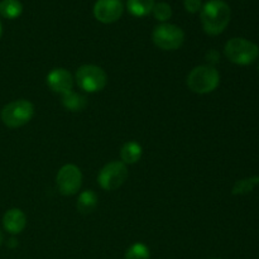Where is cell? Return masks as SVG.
I'll use <instances>...</instances> for the list:
<instances>
[{"mask_svg": "<svg viewBox=\"0 0 259 259\" xmlns=\"http://www.w3.org/2000/svg\"><path fill=\"white\" fill-rule=\"evenodd\" d=\"M232 17V10L224 0H209L200 12L202 28L210 35H218L227 29Z\"/></svg>", "mask_w": 259, "mask_h": 259, "instance_id": "6da1fadb", "label": "cell"}, {"mask_svg": "<svg viewBox=\"0 0 259 259\" xmlns=\"http://www.w3.org/2000/svg\"><path fill=\"white\" fill-rule=\"evenodd\" d=\"M186 82L192 93L209 94L219 86L220 75L214 66L201 65L189 73Z\"/></svg>", "mask_w": 259, "mask_h": 259, "instance_id": "7a4b0ae2", "label": "cell"}, {"mask_svg": "<svg viewBox=\"0 0 259 259\" xmlns=\"http://www.w3.org/2000/svg\"><path fill=\"white\" fill-rule=\"evenodd\" d=\"M224 53L230 62L247 66L255 62L259 56V47L245 38H232L225 45Z\"/></svg>", "mask_w": 259, "mask_h": 259, "instance_id": "3957f363", "label": "cell"}, {"mask_svg": "<svg viewBox=\"0 0 259 259\" xmlns=\"http://www.w3.org/2000/svg\"><path fill=\"white\" fill-rule=\"evenodd\" d=\"M34 115V106L25 99L9 103L2 110V120L9 128H19L29 123Z\"/></svg>", "mask_w": 259, "mask_h": 259, "instance_id": "277c9868", "label": "cell"}, {"mask_svg": "<svg viewBox=\"0 0 259 259\" xmlns=\"http://www.w3.org/2000/svg\"><path fill=\"white\" fill-rule=\"evenodd\" d=\"M76 83L86 93H99L108 82L105 71L96 65H83L76 71Z\"/></svg>", "mask_w": 259, "mask_h": 259, "instance_id": "5b68a950", "label": "cell"}, {"mask_svg": "<svg viewBox=\"0 0 259 259\" xmlns=\"http://www.w3.org/2000/svg\"><path fill=\"white\" fill-rule=\"evenodd\" d=\"M153 43L163 51L179 50L185 42V33L180 27L169 23H162L152 33Z\"/></svg>", "mask_w": 259, "mask_h": 259, "instance_id": "8992f818", "label": "cell"}, {"mask_svg": "<svg viewBox=\"0 0 259 259\" xmlns=\"http://www.w3.org/2000/svg\"><path fill=\"white\" fill-rule=\"evenodd\" d=\"M128 179V168L121 161H114L105 164L99 172L98 182L101 189L114 191L119 189Z\"/></svg>", "mask_w": 259, "mask_h": 259, "instance_id": "52a82bcc", "label": "cell"}, {"mask_svg": "<svg viewBox=\"0 0 259 259\" xmlns=\"http://www.w3.org/2000/svg\"><path fill=\"white\" fill-rule=\"evenodd\" d=\"M56 182L61 194L65 196H72L82 185V174L76 164H65L58 171Z\"/></svg>", "mask_w": 259, "mask_h": 259, "instance_id": "ba28073f", "label": "cell"}, {"mask_svg": "<svg viewBox=\"0 0 259 259\" xmlns=\"http://www.w3.org/2000/svg\"><path fill=\"white\" fill-rule=\"evenodd\" d=\"M123 12L121 0H98L94 5V17L104 24H111L119 20Z\"/></svg>", "mask_w": 259, "mask_h": 259, "instance_id": "9c48e42d", "label": "cell"}, {"mask_svg": "<svg viewBox=\"0 0 259 259\" xmlns=\"http://www.w3.org/2000/svg\"><path fill=\"white\" fill-rule=\"evenodd\" d=\"M47 85L53 93L62 95L72 90L73 77L66 68H53L47 75Z\"/></svg>", "mask_w": 259, "mask_h": 259, "instance_id": "30bf717a", "label": "cell"}, {"mask_svg": "<svg viewBox=\"0 0 259 259\" xmlns=\"http://www.w3.org/2000/svg\"><path fill=\"white\" fill-rule=\"evenodd\" d=\"M3 225L10 234H19L27 225V218L20 209H10L3 217Z\"/></svg>", "mask_w": 259, "mask_h": 259, "instance_id": "8fae6325", "label": "cell"}, {"mask_svg": "<svg viewBox=\"0 0 259 259\" xmlns=\"http://www.w3.org/2000/svg\"><path fill=\"white\" fill-rule=\"evenodd\" d=\"M62 98H61V103H62L63 108L67 109L68 111H81L86 108L88 105V101H86L85 96H82L81 94L75 93V91H68V93L62 94Z\"/></svg>", "mask_w": 259, "mask_h": 259, "instance_id": "7c38bea8", "label": "cell"}, {"mask_svg": "<svg viewBox=\"0 0 259 259\" xmlns=\"http://www.w3.org/2000/svg\"><path fill=\"white\" fill-rule=\"evenodd\" d=\"M143 149L142 146L137 142H126L120 149V158L124 164H134L141 159Z\"/></svg>", "mask_w": 259, "mask_h": 259, "instance_id": "4fadbf2b", "label": "cell"}, {"mask_svg": "<svg viewBox=\"0 0 259 259\" xmlns=\"http://www.w3.org/2000/svg\"><path fill=\"white\" fill-rule=\"evenodd\" d=\"M98 206V196L91 190H86L78 195L77 202H76V207L80 214L88 215L91 214L94 210Z\"/></svg>", "mask_w": 259, "mask_h": 259, "instance_id": "5bb4252c", "label": "cell"}, {"mask_svg": "<svg viewBox=\"0 0 259 259\" xmlns=\"http://www.w3.org/2000/svg\"><path fill=\"white\" fill-rule=\"evenodd\" d=\"M154 0H128V7L129 13L134 17H146L149 13L153 10Z\"/></svg>", "mask_w": 259, "mask_h": 259, "instance_id": "9a60e30c", "label": "cell"}, {"mask_svg": "<svg viewBox=\"0 0 259 259\" xmlns=\"http://www.w3.org/2000/svg\"><path fill=\"white\" fill-rule=\"evenodd\" d=\"M23 12V5L19 0H2L0 2V15L7 19H15Z\"/></svg>", "mask_w": 259, "mask_h": 259, "instance_id": "2e32d148", "label": "cell"}, {"mask_svg": "<svg viewBox=\"0 0 259 259\" xmlns=\"http://www.w3.org/2000/svg\"><path fill=\"white\" fill-rule=\"evenodd\" d=\"M257 185H259V176H253L248 177V179L239 180V181L235 182V185L233 186V195H247L249 192L253 191Z\"/></svg>", "mask_w": 259, "mask_h": 259, "instance_id": "e0dca14e", "label": "cell"}, {"mask_svg": "<svg viewBox=\"0 0 259 259\" xmlns=\"http://www.w3.org/2000/svg\"><path fill=\"white\" fill-rule=\"evenodd\" d=\"M124 259H151L148 247L143 243H134L126 249Z\"/></svg>", "mask_w": 259, "mask_h": 259, "instance_id": "ac0fdd59", "label": "cell"}, {"mask_svg": "<svg viewBox=\"0 0 259 259\" xmlns=\"http://www.w3.org/2000/svg\"><path fill=\"white\" fill-rule=\"evenodd\" d=\"M152 13H153L154 18H156L158 22L166 23L167 20L172 17V8L169 7V4H167V3L164 2L156 3Z\"/></svg>", "mask_w": 259, "mask_h": 259, "instance_id": "d6986e66", "label": "cell"}, {"mask_svg": "<svg viewBox=\"0 0 259 259\" xmlns=\"http://www.w3.org/2000/svg\"><path fill=\"white\" fill-rule=\"evenodd\" d=\"M185 9L191 14H196V13L201 12L202 2L201 0H184Z\"/></svg>", "mask_w": 259, "mask_h": 259, "instance_id": "ffe728a7", "label": "cell"}, {"mask_svg": "<svg viewBox=\"0 0 259 259\" xmlns=\"http://www.w3.org/2000/svg\"><path fill=\"white\" fill-rule=\"evenodd\" d=\"M3 244V234H2V232H0V245Z\"/></svg>", "mask_w": 259, "mask_h": 259, "instance_id": "44dd1931", "label": "cell"}, {"mask_svg": "<svg viewBox=\"0 0 259 259\" xmlns=\"http://www.w3.org/2000/svg\"><path fill=\"white\" fill-rule=\"evenodd\" d=\"M2 33H3V27H2V22H0V37H2Z\"/></svg>", "mask_w": 259, "mask_h": 259, "instance_id": "7402d4cb", "label": "cell"}, {"mask_svg": "<svg viewBox=\"0 0 259 259\" xmlns=\"http://www.w3.org/2000/svg\"><path fill=\"white\" fill-rule=\"evenodd\" d=\"M214 259H218V258H214Z\"/></svg>", "mask_w": 259, "mask_h": 259, "instance_id": "603a6c76", "label": "cell"}]
</instances>
